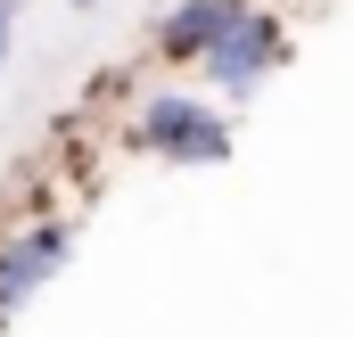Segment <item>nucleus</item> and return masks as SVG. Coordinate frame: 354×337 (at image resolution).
Segmentation results:
<instances>
[{
  "label": "nucleus",
  "mask_w": 354,
  "mask_h": 337,
  "mask_svg": "<svg viewBox=\"0 0 354 337\" xmlns=\"http://www.w3.org/2000/svg\"><path fill=\"white\" fill-rule=\"evenodd\" d=\"M140 140H149L157 157H174V165H223V157H231V124H223L214 107L181 99V90H165V99L140 107Z\"/></svg>",
  "instance_id": "1"
},
{
  "label": "nucleus",
  "mask_w": 354,
  "mask_h": 337,
  "mask_svg": "<svg viewBox=\"0 0 354 337\" xmlns=\"http://www.w3.org/2000/svg\"><path fill=\"white\" fill-rule=\"evenodd\" d=\"M66 247H75V231H66V222H33V231H17V239L0 247V321H8V313H25V305L58 280Z\"/></svg>",
  "instance_id": "2"
},
{
  "label": "nucleus",
  "mask_w": 354,
  "mask_h": 337,
  "mask_svg": "<svg viewBox=\"0 0 354 337\" xmlns=\"http://www.w3.org/2000/svg\"><path fill=\"white\" fill-rule=\"evenodd\" d=\"M272 58H280V17H264V8H239V25H231V33H223V41H214L198 66H206L223 90H256V75H264Z\"/></svg>",
  "instance_id": "3"
},
{
  "label": "nucleus",
  "mask_w": 354,
  "mask_h": 337,
  "mask_svg": "<svg viewBox=\"0 0 354 337\" xmlns=\"http://www.w3.org/2000/svg\"><path fill=\"white\" fill-rule=\"evenodd\" d=\"M239 8H248V0H181L174 17L157 25V50H165V58H206V50L239 25Z\"/></svg>",
  "instance_id": "4"
},
{
  "label": "nucleus",
  "mask_w": 354,
  "mask_h": 337,
  "mask_svg": "<svg viewBox=\"0 0 354 337\" xmlns=\"http://www.w3.org/2000/svg\"><path fill=\"white\" fill-rule=\"evenodd\" d=\"M8 41H17V0H0V66H8Z\"/></svg>",
  "instance_id": "5"
},
{
  "label": "nucleus",
  "mask_w": 354,
  "mask_h": 337,
  "mask_svg": "<svg viewBox=\"0 0 354 337\" xmlns=\"http://www.w3.org/2000/svg\"><path fill=\"white\" fill-rule=\"evenodd\" d=\"M75 8H91V0H75Z\"/></svg>",
  "instance_id": "6"
}]
</instances>
